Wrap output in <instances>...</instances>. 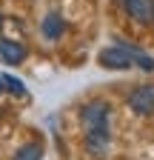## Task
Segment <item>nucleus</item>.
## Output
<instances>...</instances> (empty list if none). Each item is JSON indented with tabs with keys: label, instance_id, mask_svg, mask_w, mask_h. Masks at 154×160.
I'll return each mask as SVG.
<instances>
[{
	"label": "nucleus",
	"instance_id": "obj_1",
	"mask_svg": "<svg viewBox=\"0 0 154 160\" xmlns=\"http://www.w3.org/2000/svg\"><path fill=\"white\" fill-rule=\"evenodd\" d=\"M108 120H111V106L106 100H91L80 109V126L86 134L91 132H108Z\"/></svg>",
	"mask_w": 154,
	"mask_h": 160
},
{
	"label": "nucleus",
	"instance_id": "obj_2",
	"mask_svg": "<svg viewBox=\"0 0 154 160\" xmlns=\"http://www.w3.org/2000/svg\"><path fill=\"white\" fill-rule=\"evenodd\" d=\"M97 63L103 66V69H114V72H126V69H131L134 66V60H131V54L114 40V46H108V49H103L100 54H97Z\"/></svg>",
	"mask_w": 154,
	"mask_h": 160
},
{
	"label": "nucleus",
	"instance_id": "obj_3",
	"mask_svg": "<svg viewBox=\"0 0 154 160\" xmlns=\"http://www.w3.org/2000/svg\"><path fill=\"white\" fill-rule=\"evenodd\" d=\"M128 109L140 117L154 114V83H143L128 94Z\"/></svg>",
	"mask_w": 154,
	"mask_h": 160
},
{
	"label": "nucleus",
	"instance_id": "obj_4",
	"mask_svg": "<svg viewBox=\"0 0 154 160\" xmlns=\"http://www.w3.org/2000/svg\"><path fill=\"white\" fill-rule=\"evenodd\" d=\"M123 9H126V14L134 23H140V26L154 23V0H126Z\"/></svg>",
	"mask_w": 154,
	"mask_h": 160
},
{
	"label": "nucleus",
	"instance_id": "obj_5",
	"mask_svg": "<svg viewBox=\"0 0 154 160\" xmlns=\"http://www.w3.org/2000/svg\"><path fill=\"white\" fill-rule=\"evenodd\" d=\"M0 60H3V63H9V66H20L23 60H26V46L17 43V40L0 37Z\"/></svg>",
	"mask_w": 154,
	"mask_h": 160
},
{
	"label": "nucleus",
	"instance_id": "obj_6",
	"mask_svg": "<svg viewBox=\"0 0 154 160\" xmlns=\"http://www.w3.org/2000/svg\"><path fill=\"white\" fill-rule=\"evenodd\" d=\"M40 34H43L46 40H60V37L66 34V20H63V14L49 12V14L43 17V23H40Z\"/></svg>",
	"mask_w": 154,
	"mask_h": 160
},
{
	"label": "nucleus",
	"instance_id": "obj_7",
	"mask_svg": "<svg viewBox=\"0 0 154 160\" xmlns=\"http://www.w3.org/2000/svg\"><path fill=\"white\" fill-rule=\"evenodd\" d=\"M111 146V132H91L86 134V152L91 157H106Z\"/></svg>",
	"mask_w": 154,
	"mask_h": 160
},
{
	"label": "nucleus",
	"instance_id": "obj_8",
	"mask_svg": "<svg viewBox=\"0 0 154 160\" xmlns=\"http://www.w3.org/2000/svg\"><path fill=\"white\" fill-rule=\"evenodd\" d=\"M12 160H43V146L40 143H26L14 152Z\"/></svg>",
	"mask_w": 154,
	"mask_h": 160
},
{
	"label": "nucleus",
	"instance_id": "obj_9",
	"mask_svg": "<svg viewBox=\"0 0 154 160\" xmlns=\"http://www.w3.org/2000/svg\"><path fill=\"white\" fill-rule=\"evenodd\" d=\"M3 83H6V92H12V94H17V97L26 94L23 80H17V77H12V74H3Z\"/></svg>",
	"mask_w": 154,
	"mask_h": 160
},
{
	"label": "nucleus",
	"instance_id": "obj_10",
	"mask_svg": "<svg viewBox=\"0 0 154 160\" xmlns=\"http://www.w3.org/2000/svg\"><path fill=\"white\" fill-rule=\"evenodd\" d=\"M0 92H6V83H3V74H0Z\"/></svg>",
	"mask_w": 154,
	"mask_h": 160
},
{
	"label": "nucleus",
	"instance_id": "obj_11",
	"mask_svg": "<svg viewBox=\"0 0 154 160\" xmlns=\"http://www.w3.org/2000/svg\"><path fill=\"white\" fill-rule=\"evenodd\" d=\"M0 29H3V14H0Z\"/></svg>",
	"mask_w": 154,
	"mask_h": 160
},
{
	"label": "nucleus",
	"instance_id": "obj_12",
	"mask_svg": "<svg viewBox=\"0 0 154 160\" xmlns=\"http://www.w3.org/2000/svg\"><path fill=\"white\" fill-rule=\"evenodd\" d=\"M117 3H126V0H117Z\"/></svg>",
	"mask_w": 154,
	"mask_h": 160
}]
</instances>
